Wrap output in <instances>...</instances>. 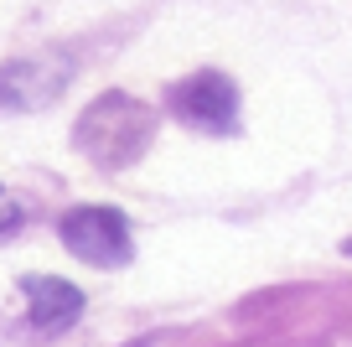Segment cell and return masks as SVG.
<instances>
[{
  "label": "cell",
  "mask_w": 352,
  "mask_h": 347,
  "mask_svg": "<svg viewBox=\"0 0 352 347\" xmlns=\"http://www.w3.org/2000/svg\"><path fill=\"white\" fill-rule=\"evenodd\" d=\"M145 140H151V109L124 94H104L78 125V151H88L104 166L135 161L145 151Z\"/></svg>",
  "instance_id": "1"
},
{
  "label": "cell",
  "mask_w": 352,
  "mask_h": 347,
  "mask_svg": "<svg viewBox=\"0 0 352 347\" xmlns=\"http://www.w3.org/2000/svg\"><path fill=\"white\" fill-rule=\"evenodd\" d=\"M63 244L83 264H99V270L130 264V223L114 207H73L63 218Z\"/></svg>",
  "instance_id": "2"
},
{
  "label": "cell",
  "mask_w": 352,
  "mask_h": 347,
  "mask_svg": "<svg viewBox=\"0 0 352 347\" xmlns=\"http://www.w3.org/2000/svg\"><path fill=\"white\" fill-rule=\"evenodd\" d=\"M171 109L182 120L202 125V130H233V120H239V94H233V83L223 73H197V78L171 88Z\"/></svg>",
  "instance_id": "3"
},
{
  "label": "cell",
  "mask_w": 352,
  "mask_h": 347,
  "mask_svg": "<svg viewBox=\"0 0 352 347\" xmlns=\"http://www.w3.org/2000/svg\"><path fill=\"white\" fill-rule=\"evenodd\" d=\"M67 63H52V57H26V63L0 67V109H42L63 94L67 83Z\"/></svg>",
  "instance_id": "4"
},
{
  "label": "cell",
  "mask_w": 352,
  "mask_h": 347,
  "mask_svg": "<svg viewBox=\"0 0 352 347\" xmlns=\"http://www.w3.org/2000/svg\"><path fill=\"white\" fill-rule=\"evenodd\" d=\"M26 306H32V326H67L83 311V291L52 275H32L26 280Z\"/></svg>",
  "instance_id": "5"
},
{
  "label": "cell",
  "mask_w": 352,
  "mask_h": 347,
  "mask_svg": "<svg viewBox=\"0 0 352 347\" xmlns=\"http://www.w3.org/2000/svg\"><path fill=\"white\" fill-rule=\"evenodd\" d=\"M347 254H352V239H347Z\"/></svg>",
  "instance_id": "6"
}]
</instances>
